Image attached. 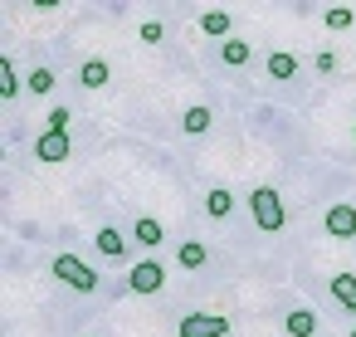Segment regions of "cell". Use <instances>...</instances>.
Instances as JSON below:
<instances>
[{
  "label": "cell",
  "instance_id": "obj_4",
  "mask_svg": "<svg viewBox=\"0 0 356 337\" xmlns=\"http://www.w3.org/2000/svg\"><path fill=\"white\" fill-rule=\"evenodd\" d=\"M234 322L225 313H186L181 318V337H225Z\"/></svg>",
  "mask_w": 356,
  "mask_h": 337
},
{
  "label": "cell",
  "instance_id": "obj_13",
  "mask_svg": "<svg viewBox=\"0 0 356 337\" xmlns=\"http://www.w3.org/2000/svg\"><path fill=\"white\" fill-rule=\"evenodd\" d=\"M210 123H215V113H210L205 103H195V108H186V113H181V132H191V137L210 132Z\"/></svg>",
  "mask_w": 356,
  "mask_h": 337
},
{
  "label": "cell",
  "instance_id": "obj_21",
  "mask_svg": "<svg viewBox=\"0 0 356 337\" xmlns=\"http://www.w3.org/2000/svg\"><path fill=\"white\" fill-rule=\"evenodd\" d=\"M137 35H142V45H161V40H166L161 20H142V30H137Z\"/></svg>",
  "mask_w": 356,
  "mask_h": 337
},
{
  "label": "cell",
  "instance_id": "obj_9",
  "mask_svg": "<svg viewBox=\"0 0 356 337\" xmlns=\"http://www.w3.org/2000/svg\"><path fill=\"white\" fill-rule=\"evenodd\" d=\"M132 235H137V244H142V249H161V240H166V225H161L156 215H137Z\"/></svg>",
  "mask_w": 356,
  "mask_h": 337
},
{
  "label": "cell",
  "instance_id": "obj_25",
  "mask_svg": "<svg viewBox=\"0 0 356 337\" xmlns=\"http://www.w3.org/2000/svg\"><path fill=\"white\" fill-rule=\"evenodd\" d=\"M351 337H356V327H351Z\"/></svg>",
  "mask_w": 356,
  "mask_h": 337
},
{
  "label": "cell",
  "instance_id": "obj_12",
  "mask_svg": "<svg viewBox=\"0 0 356 337\" xmlns=\"http://www.w3.org/2000/svg\"><path fill=\"white\" fill-rule=\"evenodd\" d=\"M264 69H268V79H278V84H288V79H298V54H283V49H273Z\"/></svg>",
  "mask_w": 356,
  "mask_h": 337
},
{
  "label": "cell",
  "instance_id": "obj_24",
  "mask_svg": "<svg viewBox=\"0 0 356 337\" xmlns=\"http://www.w3.org/2000/svg\"><path fill=\"white\" fill-rule=\"evenodd\" d=\"M351 137H356V123H351Z\"/></svg>",
  "mask_w": 356,
  "mask_h": 337
},
{
  "label": "cell",
  "instance_id": "obj_1",
  "mask_svg": "<svg viewBox=\"0 0 356 337\" xmlns=\"http://www.w3.org/2000/svg\"><path fill=\"white\" fill-rule=\"evenodd\" d=\"M249 215H254V225H259L264 235H278V230L288 225L283 196H278L273 186H254V191H249Z\"/></svg>",
  "mask_w": 356,
  "mask_h": 337
},
{
  "label": "cell",
  "instance_id": "obj_20",
  "mask_svg": "<svg viewBox=\"0 0 356 337\" xmlns=\"http://www.w3.org/2000/svg\"><path fill=\"white\" fill-rule=\"evenodd\" d=\"M25 88H30V93H49V88H54V74H49V69H35V74L25 79Z\"/></svg>",
  "mask_w": 356,
  "mask_h": 337
},
{
  "label": "cell",
  "instance_id": "obj_18",
  "mask_svg": "<svg viewBox=\"0 0 356 337\" xmlns=\"http://www.w3.org/2000/svg\"><path fill=\"white\" fill-rule=\"evenodd\" d=\"M176 259H181V269H200V264L210 259V249H205L200 240H186V244L176 249Z\"/></svg>",
  "mask_w": 356,
  "mask_h": 337
},
{
  "label": "cell",
  "instance_id": "obj_16",
  "mask_svg": "<svg viewBox=\"0 0 356 337\" xmlns=\"http://www.w3.org/2000/svg\"><path fill=\"white\" fill-rule=\"evenodd\" d=\"M0 98H20V74H15L10 54H0Z\"/></svg>",
  "mask_w": 356,
  "mask_h": 337
},
{
  "label": "cell",
  "instance_id": "obj_2",
  "mask_svg": "<svg viewBox=\"0 0 356 337\" xmlns=\"http://www.w3.org/2000/svg\"><path fill=\"white\" fill-rule=\"evenodd\" d=\"M49 269H54V279H59V283H69V288H79V293H98V269H93V264H83L79 254L59 249Z\"/></svg>",
  "mask_w": 356,
  "mask_h": 337
},
{
  "label": "cell",
  "instance_id": "obj_10",
  "mask_svg": "<svg viewBox=\"0 0 356 337\" xmlns=\"http://www.w3.org/2000/svg\"><path fill=\"white\" fill-rule=\"evenodd\" d=\"M200 30H205L210 40H234V15H229V10H205V15H200Z\"/></svg>",
  "mask_w": 356,
  "mask_h": 337
},
{
  "label": "cell",
  "instance_id": "obj_22",
  "mask_svg": "<svg viewBox=\"0 0 356 337\" xmlns=\"http://www.w3.org/2000/svg\"><path fill=\"white\" fill-rule=\"evenodd\" d=\"M312 64H317V74H337V54H332V49H322Z\"/></svg>",
  "mask_w": 356,
  "mask_h": 337
},
{
  "label": "cell",
  "instance_id": "obj_6",
  "mask_svg": "<svg viewBox=\"0 0 356 337\" xmlns=\"http://www.w3.org/2000/svg\"><path fill=\"white\" fill-rule=\"evenodd\" d=\"M322 225H327V235H332V240H351V235H356V210H351L346 201H341V205H327Z\"/></svg>",
  "mask_w": 356,
  "mask_h": 337
},
{
  "label": "cell",
  "instance_id": "obj_23",
  "mask_svg": "<svg viewBox=\"0 0 356 337\" xmlns=\"http://www.w3.org/2000/svg\"><path fill=\"white\" fill-rule=\"evenodd\" d=\"M49 127H54V132H69V108H54V113H49Z\"/></svg>",
  "mask_w": 356,
  "mask_h": 337
},
{
  "label": "cell",
  "instance_id": "obj_14",
  "mask_svg": "<svg viewBox=\"0 0 356 337\" xmlns=\"http://www.w3.org/2000/svg\"><path fill=\"white\" fill-rule=\"evenodd\" d=\"M229 210H234V191H225V186H210V191H205V215H210V220H225Z\"/></svg>",
  "mask_w": 356,
  "mask_h": 337
},
{
  "label": "cell",
  "instance_id": "obj_19",
  "mask_svg": "<svg viewBox=\"0 0 356 337\" xmlns=\"http://www.w3.org/2000/svg\"><path fill=\"white\" fill-rule=\"evenodd\" d=\"M322 25L327 30H351L356 25V10L351 6H332V10H322Z\"/></svg>",
  "mask_w": 356,
  "mask_h": 337
},
{
  "label": "cell",
  "instance_id": "obj_17",
  "mask_svg": "<svg viewBox=\"0 0 356 337\" xmlns=\"http://www.w3.org/2000/svg\"><path fill=\"white\" fill-rule=\"evenodd\" d=\"M249 54H254V49H249L244 40H225V45H220V59H225L229 69H244V64H249Z\"/></svg>",
  "mask_w": 356,
  "mask_h": 337
},
{
  "label": "cell",
  "instance_id": "obj_11",
  "mask_svg": "<svg viewBox=\"0 0 356 337\" xmlns=\"http://www.w3.org/2000/svg\"><path fill=\"white\" fill-rule=\"evenodd\" d=\"M283 332H288V337H312V332H317V313H312V308H293V313L283 318Z\"/></svg>",
  "mask_w": 356,
  "mask_h": 337
},
{
  "label": "cell",
  "instance_id": "obj_7",
  "mask_svg": "<svg viewBox=\"0 0 356 337\" xmlns=\"http://www.w3.org/2000/svg\"><path fill=\"white\" fill-rule=\"evenodd\" d=\"M93 249H98L103 259H127V235H122L118 225H103V230L93 235Z\"/></svg>",
  "mask_w": 356,
  "mask_h": 337
},
{
  "label": "cell",
  "instance_id": "obj_3",
  "mask_svg": "<svg viewBox=\"0 0 356 337\" xmlns=\"http://www.w3.org/2000/svg\"><path fill=\"white\" fill-rule=\"evenodd\" d=\"M166 288V264L152 254V259H137L132 269H127V293H142V298H152V293H161Z\"/></svg>",
  "mask_w": 356,
  "mask_h": 337
},
{
  "label": "cell",
  "instance_id": "obj_5",
  "mask_svg": "<svg viewBox=\"0 0 356 337\" xmlns=\"http://www.w3.org/2000/svg\"><path fill=\"white\" fill-rule=\"evenodd\" d=\"M69 152H74V142H69V132H40L35 137V157L40 162H69Z\"/></svg>",
  "mask_w": 356,
  "mask_h": 337
},
{
  "label": "cell",
  "instance_id": "obj_15",
  "mask_svg": "<svg viewBox=\"0 0 356 337\" xmlns=\"http://www.w3.org/2000/svg\"><path fill=\"white\" fill-rule=\"evenodd\" d=\"M332 298H337L346 313H356V274H337V279H332Z\"/></svg>",
  "mask_w": 356,
  "mask_h": 337
},
{
  "label": "cell",
  "instance_id": "obj_8",
  "mask_svg": "<svg viewBox=\"0 0 356 337\" xmlns=\"http://www.w3.org/2000/svg\"><path fill=\"white\" fill-rule=\"evenodd\" d=\"M108 79H113L108 59H83V64H79V88L98 93V88H108Z\"/></svg>",
  "mask_w": 356,
  "mask_h": 337
}]
</instances>
